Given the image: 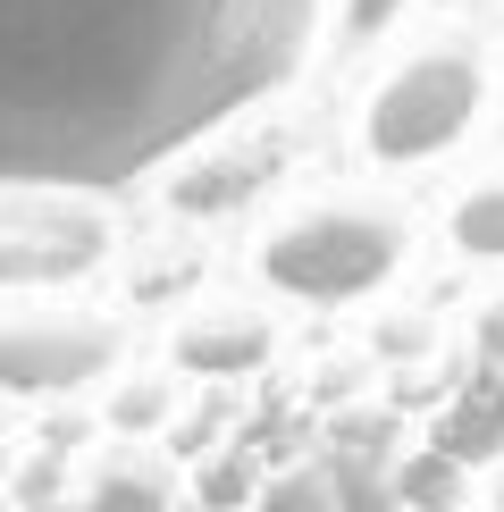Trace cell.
I'll use <instances>...</instances> for the list:
<instances>
[{
	"label": "cell",
	"instance_id": "obj_1",
	"mask_svg": "<svg viewBox=\"0 0 504 512\" xmlns=\"http://www.w3.org/2000/svg\"><path fill=\"white\" fill-rule=\"evenodd\" d=\"M328 0H0V185L110 194L269 101Z\"/></svg>",
	"mask_w": 504,
	"mask_h": 512
},
{
	"label": "cell",
	"instance_id": "obj_2",
	"mask_svg": "<svg viewBox=\"0 0 504 512\" xmlns=\"http://www.w3.org/2000/svg\"><path fill=\"white\" fill-rule=\"evenodd\" d=\"M479 110H488V59H479V42L446 34L429 51H412L404 68L378 76V93L362 110V143L387 168H420V160L454 152L479 126Z\"/></svg>",
	"mask_w": 504,
	"mask_h": 512
},
{
	"label": "cell",
	"instance_id": "obj_3",
	"mask_svg": "<svg viewBox=\"0 0 504 512\" xmlns=\"http://www.w3.org/2000/svg\"><path fill=\"white\" fill-rule=\"evenodd\" d=\"M404 269V219L378 202H320L261 244V277L294 303H362Z\"/></svg>",
	"mask_w": 504,
	"mask_h": 512
},
{
	"label": "cell",
	"instance_id": "obj_4",
	"mask_svg": "<svg viewBox=\"0 0 504 512\" xmlns=\"http://www.w3.org/2000/svg\"><path fill=\"white\" fill-rule=\"evenodd\" d=\"M110 261V219L76 185H0V286H76Z\"/></svg>",
	"mask_w": 504,
	"mask_h": 512
},
{
	"label": "cell",
	"instance_id": "obj_5",
	"mask_svg": "<svg viewBox=\"0 0 504 512\" xmlns=\"http://www.w3.org/2000/svg\"><path fill=\"white\" fill-rule=\"evenodd\" d=\"M118 328L93 311H42L0 328V395H76L93 378H110Z\"/></svg>",
	"mask_w": 504,
	"mask_h": 512
},
{
	"label": "cell",
	"instance_id": "obj_6",
	"mask_svg": "<svg viewBox=\"0 0 504 512\" xmlns=\"http://www.w3.org/2000/svg\"><path fill=\"white\" fill-rule=\"evenodd\" d=\"M278 168H286V143H278V135L219 143V152L185 160L177 177H168V210H185V219H219V210H244L269 177H278Z\"/></svg>",
	"mask_w": 504,
	"mask_h": 512
},
{
	"label": "cell",
	"instance_id": "obj_7",
	"mask_svg": "<svg viewBox=\"0 0 504 512\" xmlns=\"http://www.w3.org/2000/svg\"><path fill=\"white\" fill-rule=\"evenodd\" d=\"M269 345H278V328H269V311H244V303H210L194 311L177 328V370L185 378H244V370H261Z\"/></svg>",
	"mask_w": 504,
	"mask_h": 512
},
{
	"label": "cell",
	"instance_id": "obj_8",
	"mask_svg": "<svg viewBox=\"0 0 504 512\" xmlns=\"http://www.w3.org/2000/svg\"><path fill=\"white\" fill-rule=\"evenodd\" d=\"M387 420H345L336 429V454L320 462L328 487H336V512H404L395 504V479H387Z\"/></svg>",
	"mask_w": 504,
	"mask_h": 512
},
{
	"label": "cell",
	"instance_id": "obj_9",
	"mask_svg": "<svg viewBox=\"0 0 504 512\" xmlns=\"http://www.w3.org/2000/svg\"><path fill=\"white\" fill-rule=\"evenodd\" d=\"M168 496H177L168 462H152V454H126V462H110V471H101V487H93V512H168Z\"/></svg>",
	"mask_w": 504,
	"mask_h": 512
},
{
	"label": "cell",
	"instance_id": "obj_10",
	"mask_svg": "<svg viewBox=\"0 0 504 512\" xmlns=\"http://www.w3.org/2000/svg\"><path fill=\"white\" fill-rule=\"evenodd\" d=\"M454 252L462 261H504V177L454 202Z\"/></svg>",
	"mask_w": 504,
	"mask_h": 512
},
{
	"label": "cell",
	"instance_id": "obj_11",
	"mask_svg": "<svg viewBox=\"0 0 504 512\" xmlns=\"http://www.w3.org/2000/svg\"><path fill=\"white\" fill-rule=\"evenodd\" d=\"M454 496H462V462L437 454V445L395 471V504H404V512H454Z\"/></svg>",
	"mask_w": 504,
	"mask_h": 512
},
{
	"label": "cell",
	"instance_id": "obj_12",
	"mask_svg": "<svg viewBox=\"0 0 504 512\" xmlns=\"http://www.w3.org/2000/svg\"><path fill=\"white\" fill-rule=\"evenodd\" d=\"M261 512H336V487L320 462H294V471H278L261 487Z\"/></svg>",
	"mask_w": 504,
	"mask_h": 512
},
{
	"label": "cell",
	"instance_id": "obj_13",
	"mask_svg": "<svg viewBox=\"0 0 504 512\" xmlns=\"http://www.w3.org/2000/svg\"><path fill=\"white\" fill-rule=\"evenodd\" d=\"M110 420H118V429H160V420H168V387H160V378H126V387L110 395Z\"/></svg>",
	"mask_w": 504,
	"mask_h": 512
},
{
	"label": "cell",
	"instance_id": "obj_14",
	"mask_svg": "<svg viewBox=\"0 0 504 512\" xmlns=\"http://www.w3.org/2000/svg\"><path fill=\"white\" fill-rule=\"evenodd\" d=\"M412 0H345V42H378L387 26H404Z\"/></svg>",
	"mask_w": 504,
	"mask_h": 512
},
{
	"label": "cell",
	"instance_id": "obj_15",
	"mask_svg": "<svg viewBox=\"0 0 504 512\" xmlns=\"http://www.w3.org/2000/svg\"><path fill=\"white\" fill-rule=\"evenodd\" d=\"M479 353H488V361H504V303H488V311H479Z\"/></svg>",
	"mask_w": 504,
	"mask_h": 512
},
{
	"label": "cell",
	"instance_id": "obj_16",
	"mask_svg": "<svg viewBox=\"0 0 504 512\" xmlns=\"http://www.w3.org/2000/svg\"><path fill=\"white\" fill-rule=\"evenodd\" d=\"M496 512H504V487H496Z\"/></svg>",
	"mask_w": 504,
	"mask_h": 512
}]
</instances>
